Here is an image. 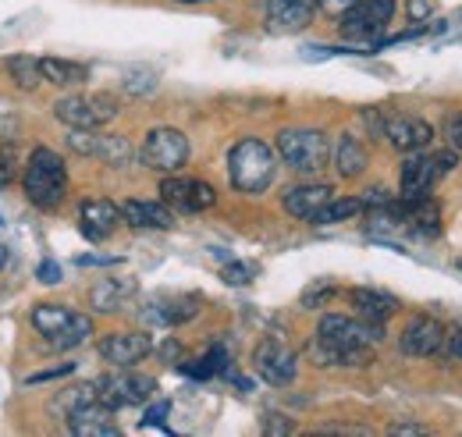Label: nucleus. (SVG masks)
Returning <instances> with one entry per match:
<instances>
[{
	"label": "nucleus",
	"instance_id": "8",
	"mask_svg": "<svg viewBox=\"0 0 462 437\" xmlns=\"http://www.w3.org/2000/svg\"><path fill=\"white\" fill-rule=\"evenodd\" d=\"M189 161V139L178 132V128H150L146 132V143H143V164L153 167V171H164V174H174L181 171Z\"/></svg>",
	"mask_w": 462,
	"mask_h": 437
},
{
	"label": "nucleus",
	"instance_id": "21",
	"mask_svg": "<svg viewBox=\"0 0 462 437\" xmlns=\"http://www.w3.org/2000/svg\"><path fill=\"white\" fill-rule=\"evenodd\" d=\"M348 299H352L356 313H359L363 321H370V324H384V321L399 310L395 295L377 292V288H352V292H348Z\"/></svg>",
	"mask_w": 462,
	"mask_h": 437
},
{
	"label": "nucleus",
	"instance_id": "19",
	"mask_svg": "<svg viewBox=\"0 0 462 437\" xmlns=\"http://www.w3.org/2000/svg\"><path fill=\"white\" fill-rule=\"evenodd\" d=\"M335 200L331 185H295L285 192V214L299 220H317V214Z\"/></svg>",
	"mask_w": 462,
	"mask_h": 437
},
{
	"label": "nucleus",
	"instance_id": "40",
	"mask_svg": "<svg viewBox=\"0 0 462 437\" xmlns=\"http://www.w3.org/2000/svg\"><path fill=\"white\" fill-rule=\"evenodd\" d=\"M111 264H117V260H111V256H79V267H111Z\"/></svg>",
	"mask_w": 462,
	"mask_h": 437
},
{
	"label": "nucleus",
	"instance_id": "17",
	"mask_svg": "<svg viewBox=\"0 0 462 437\" xmlns=\"http://www.w3.org/2000/svg\"><path fill=\"white\" fill-rule=\"evenodd\" d=\"M111 413H115V409H107V405H100V402H89V405H82V409H75V413L68 416V431L79 437H117L121 427L115 423Z\"/></svg>",
	"mask_w": 462,
	"mask_h": 437
},
{
	"label": "nucleus",
	"instance_id": "25",
	"mask_svg": "<svg viewBox=\"0 0 462 437\" xmlns=\"http://www.w3.org/2000/svg\"><path fill=\"white\" fill-rule=\"evenodd\" d=\"M196 313H199V295H185V299H174V302H157L153 310H146V321L174 328V324L192 321Z\"/></svg>",
	"mask_w": 462,
	"mask_h": 437
},
{
	"label": "nucleus",
	"instance_id": "41",
	"mask_svg": "<svg viewBox=\"0 0 462 437\" xmlns=\"http://www.w3.org/2000/svg\"><path fill=\"white\" fill-rule=\"evenodd\" d=\"M263 431L267 434H291V423H285V420H263Z\"/></svg>",
	"mask_w": 462,
	"mask_h": 437
},
{
	"label": "nucleus",
	"instance_id": "29",
	"mask_svg": "<svg viewBox=\"0 0 462 437\" xmlns=\"http://www.w3.org/2000/svg\"><path fill=\"white\" fill-rule=\"evenodd\" d=\"M7 71H11V82H14L18 89H25V93L40 89V82H43V68H40V60L29 54L11 57V60H7Z\"/></svg>",
	"mask_w": 462,
	"mask_h": 437
},
{
	"label": "nucleus",
	"instance_id": "26",
	"mask_svg": "<svg viewBox=\"0 0 462 437\" xmlns=\"http://www.w3.org/2000/svg\"><path fill=\"white\" fill-rule=\"evenodd\" d=\"M89 402H97V384H75V387H64V391L54 395L51 413L60 416V420H68L75 409H82V405H89Z\"/></svg>",
	"mask_w": 462,
	"mask_h": 437
},
{
	"label": "nucleus",
	"instance_id": "9",
	"mask_svg": "<svg viewBox=\"0 0 462 437\" xmlns=\"http://www.w3.org/2000/svg\"><path fill=\"white\" fill-rule=\"evenodd\" d=\"M54 114L68 128H100V125L117 117V100L107 93H100V97H60L54 104Z\"/></svg>",
	"mask_w": 462,
	"mask_h": 437
},
{
	"label": "nucleus",
	"instance_id": "31",
	"mask_svg": "<svg viewBox=\"0 0 462 437\" xmlns=\"http://www.w3.org/2000/svg\"><path fill=\"white\" fill-rule=\"evenodd\" d=\"M125 86H128V93H135V97H143V93H150V89H157V75L143 68V71H132Z\"/></svg>",
	"mask_w": 462,
	"mask_h": 437
},
{
	"label": "nucleus",
	"instance_id": "37",
	"mask_svg": "<svg viewBox=\"0 0 462 437\" xmlns=\"http://www.w3.org/2000/svg\"><path fill=\"white\" fill-rule=\"evenodd\" d=\"M445 132H448L452 146H456V150H462V114H452V117L445 121Z\"/></svg>",
	"mask_w": 462,
	"mask_h": 437
},
{
	"label": "nucleus",
	"instance_id": "38",
	"mask_svg": "<svg viewBox=\"0 0 462 437\" xmlns=\"http://www.w3.org/2000/svg\"><path fill=\"white\" fill-rule=\"evenodd\" d=\"M11 181H14V161L7 153H0V189L11 185Z\"/></svg>",
	"mask_w": 462,
	"mask_h": 437
},
{
	"label": "nucleus",
	"instance_id": "42",
	"mask_svg": "<svg viewBox=\"0 0 462 437\" xmlns=\"http://www.w3.org/2000/svg\"><path fill=\"white\" fill-rule=\"evenodd\" d=\"M409 14L412 18H427L430 14V0H409Z\"/></svg>",
	"mask_w": 462,
	"mask_h": 437
},
{
	"label": "nucleus",
	"instance_id": "34",
	"mask_svg": "<svg viewBox=\"0 0 462 437\" xmlns=\"http://www.w3.org/2000/svg\"><path fill=\"white\" fill-rule=\"evenodd\" d=\"M356 4H359V0H320V7H324L331 18H338V22L346 18V14L352 11V7H356Z\"/></svg>",
	"mask_w": 462,
	"mask_h": 437
},
{
	"label": "nucleus",
	"instance_id": "11",
	"mask_svg": "<svg viewBox=\"0 0 462 437\" xmlns=\"http://www.w3.org/2000/svg\"><path fill=\"white\" fill-rule=\"evenodd\" d=\"M161 196L164 203L181 210V214H199V210H210L217 192L207 185V181H196V178H164L161 185Z\"/></svg>",
	"mask_w": 462,
	"mask_h": 437
},
{
	"label": "nucleus",
	"instance_id": "12",
	"mask_svg": "<svg viewBox=\"0 0 462 437\" xmlns=\"http://www.w3.org/2000/svg\"><path fill=\"white\" fill-rule=\"evenodd\" d=\"M253 367H256V374L267 384H289L291 377H295V367H299V363H295V352H291L285 341L267 338V341L256 345Z\"/></svg>",
	"mask_w": 462,
	"mask_h": 437
},
{
	"label": "nucleus",
	"instance_id": "14",
	"mask_svg": "<svg viewBox=\"0 0 462 437\" xmlns=\"http://www.w3.org/2000/svg\"><path fill=\"white\" fill-rule=\"evenodd\" d=\"M320 0H267V29L271 33H299L313 22Z\"/></svg>",
	"mask_w": 462,
	"mask_h": 437
},
{
	"label": "nucleus",
	"instance_id": "3",
	"mask_svg": "<svg viewBox=\"0 0 462 437\" xmlns=\"http://www.w3.org/2000/svg\"><path fill=\"white\" fill-rule=\"evenodd\" d=\"M25 196L40 207V210H54L60 200H64V189H68V167L60 161L54 150L40 146L32 150L29 157V167H25Z\"/></svg>",
	"mask_w": 462,
	"mask_h": 437
},
{
	"label": "nucleus",
	"instance_id": "32",
	"mask_svg": "<svg viewBox=\"0 0 462 437\" xmlns=\"http://www.w3.org/2000/svg\"><path fill=\"white\" fill-rule=\"evenodd\" d=\"M331 295H335V284H324V281H320V284H313L310 292H302V306H306V310H317V306H320L324 299H331Z\"/></svg>",
	"mask_w": 462,
	"mask_h": 437
},
{
	"label": "nucleus",
	"instance_id": "1",
	"mask_svg": "<svg viewBox=\"0 0 462 437\" xmlns=\"http://www.w3.org/2000/svg\"><path fill=\"white\" fill-rule=\"evenodd\" d=\"M384 338V324L370 321H352L342 313H328L317 324L313 352L320 356L317 363H342V367H366L374 359V345Z\"/></svg>",
	"mask_w": 462,
	"mask_h": 437
},
{
	"label": "nucleus",
	"instance_id": "45",
	"mask_svg": "<svg viewBox=\"0 0 462 437\" xmlns=\"http://www.w3.org/2000/svg\"><path fill=\"white\" fill-rule=\"evenodd\" d=\"M178 4H207V0H178Z\"/></svg>",
	"mask_w": 462,
	"mask_h": 437
},
{
	"label": "nucleus",
	"instance_id": "33",
	"mask_svg": "<svg viewBox=\"0 0 462 437\" xmlns=\"http://www.w3.org/2000/svg\"><path fill=\"white\" fill-rule=\"evenodd\" d=\"M168 413H171V402H157L150 413H146V420H143V427H164V420H168Z\"/></svg>",
	"mask_w": 462,
	"mask_h": 437
},
{
	"label": "nucleus",
	"instance_id": "30",
	"mask_svg": "<svg viewBox=\"0 0 462 437\" xmlns=\"http://www.w3.org/2000/svg\"><path fill=\"white\" fill-rule=\"evenodd\" d=\"M363 214V200H331L320 214H317V224H338V220H348Z\"/></svg>",
	"mask_w": 462,
	"mask_h": 437
},
{
	"label": "nucleus",
	"instance_id": "6",
	"mask_svg": "<svg viewBox=\"0 0 462 437\" xmlns=\"http://www.w3.org/2000/svg\"><path fill=\"white\" fill-rule=\"evenodd\" d=\"M392 14H395V0H359L342 18V33H346L348 40H359L363 51L370 54V51L384 47L381 33L392 22Z\"/></svg>",
	"mask_w": 462,
	"mask_h": 437
},
{
	"label": "nucleus",
	"instance_id": "13",
	"mask_svg": "<svg viewBox=\"0 0 462 437\" xmlns=\"http://www.w3.org/2000/svg\"><path fill=\"white\" fill-rule=\"evenodd\" d=\"M150 352H153V338L150 334H139V330H132V334H111V338L100 341V356L107 363H115V367H125V370L135 367V363H143Z\"/></svg>",
	"mask_w": 462,
	"mask_h": 437
},
{
	"label": "nucleus",
	"instance_id": "10",
	"mask_svg": "<svg viewBox=\"0 0 462 437\" xmlns=\"http://www.w3.org/2000/svg\"><path fill=\"white\" fill-rule=\"evenodd\" d=\"M157 381L143 377V374H111L104 381H97V402L107 409H121V405H143L146 398H153Z\"/></svg>",
	"mask_w": 462,
	"mask_h": 437
},
{
	"label": "nucleus",
	"instance_id": "5",
	"mask_svg": "<svg viewBox=\"0 0 462 437\" xmlns=\"http://www.w3.org/2000/svg\"><path fill=\"white\" fill-rule=\"evenodd\" d=\"M278 153L282 161L299 174H317L331 161V143L317 128H285L278 135Z\"/></svg>",
	"mask_w": 462,
	"mask_h": 437
},
{
	"label": "nucleus",
	"instance_id": "18",
	"mask_svg": "<svg viewBox=\"0 0 462 437\" xmlns=\"http://www.w3.org/2000/svg\"><path fill=\"white\" fill-rule=\"evenodd\" d=\"M441 178V167H438V157H409L402 167V203H412V200H423L430 196V185Z\"/></svg>",
	"mask_w": 462,
	"mask_h": 437
},
{
	"label": "nucleus",
	"instance_id": "15",
	"mask_svg": "<svg viewBox=\"0 0 462 437\" xmlns=\"http://www.w3.org/2000/svg\"><path fill=\"white\" fill-rule=\"evenodd\" d=\"M384 139L395 146V150H423L430 139H434V128L420 117H409V114H388L384 117Z\"/></svg>",
	"mask_w": 462,
	"mask_h": 437
},
{
	"label": "nucleus",
	"instance_id": "7",
	"mask_svg": "<svg viewBox=\"0 0 462 437\" xmlns=\"http://www.w3.org/2000/svg\"><path fill=\"white\" fill-rule=\"evenodd\" d=\"M68 150L79 153V157H93V161H104L111 167H125L135 150L125 135H107V132H93V128H71L68 135Z\"/></svg>",
	"mask_w": 462,
	"mask_h": 437
},
{
	"label": "nucleus",
	"instance_id": "39",
	"mask_svg": "<svg viewBox=\"0 0 462 437\" xmlns=\"http://www.w3.org/2000/svg\"><path fill=\"white\" fill-rule=\"evenodd\" d=\"M68 370H71V363H68V367H58V370H43V374H32V377H29V384L54 381V377H64V374H68Z\"/></svg>",
	"mask_w": 462,
	"mask_h": 437
},
{
	"label": "nucleus",
	"instance_id": "36",
	"mask_svg": "<svg viewBox=\"0 0 462 437\" xmlns=\"http://www.w3.org/2000/svg\"><path fill=\"white\" fill-rule=\"evenodd\" d=\"M36 277H40L43 284H58V281H60V267L54 264V260H43V264L36 267Z\"/></svg>",
	"mask_w": 462,
	"mask_h": 437
},
{
	"label": "nucleus",
	"instance_id": "35",
	"mask_svg": "<svg viewBox=\"0 0 462 437\" xmlns=\"http://www.w3.org/2000/svg\"><path fill=\"white\" fill-rule=\"evenodd\" d=\"M221 277H225L228 284H249V277H253V274H249L245 264H228V267L221 271Z\"/></svg>",
	"mask_w": 462,
	"mask_h": 437
},
{
	"label": "nucleus",
	"instance_id": "20",
	"mask_svg": "<svg viewBox=\"0 0 462 437\" xmlns=\"http://www.w3.org/2000/svg\"><path fill=\"white\" fill-rule=\"evenodd\" d=\"M121 220V207L111 200H86L82 203V235L89 242H104Z\"/></svg>",
	"mask_w": 462,
	"mask_h": 437
},
{
	"label": "nucleus",
	"instance_id": "2",
	"mask_svg": "<svg viewBox=\"0 0 462 437\" xmlns=\"http://www.w3.org/2000/svg\"><path fill=\"white\" fill-rule=\"evenodd\" d=\"M274 171H278V161H274V150L260 139H242L235 150L228 153V174L231 185L238 192H263L271 181H274Z\"/></svg>",
	"mask_w": 462,
	"mask_h": 437
},
{
	"label": "nucleus",
	"instance_id": "28",
	"mask_svg": "<svg viewBox=\"0 0 462 437\" xmlns=\"http://www.w3.org/2000/svg\"><path fill=\"white\" fill-rule=\"evenodd\" d=\"M43 68V79L54 82V86H82L89 79V71L82 64H71V60H58V57H43L40 60Z\"/></svg>",
	"mask_w": 462,
	"mask_h": 437
},
{
	"label": "nucleus",
	"instance_id": "44",
	"mask_svg": "<svg viewBox=\"0 0 462 437\" xmlns=\"http://www.w3.org/2000/svg\"><path fill=\"white\" fill-rule=\"evenodd\" d=\"M4 264H7V249L0 246V267H4Z\"/></svg>",
	"mask_w": 462,
	"mask_h": 437
},
{
	"label": "nucleus",
	"instance_id": "22",
	"mask_svg": "<svg viewBox=\"0 0 462 437\" xmlns=\"http://www.w3.org/2000/svg\"><path fill=\"white\" fill-rule=\"evenodd\" d=\"M132 292H135V281H132V277H100V281L89 288V302H93V310H100V313H115V310H121V302H125Z\"/></svg>",
	"mask_w": 462,
	"mask_h": 437
},
{
	"label": "nucleus",
	"instance_id": "24",
	"mask_svg": "<svg viewBox=\"0 0 462 437\" xmlns=\"http://www.w3.org/2000/svg\"><path fill=\"white\" fill-rule=\"evenodd\" d=\"M121 218L132 228H171L174 218L164 203H146V200H128L121 207Z\"/></svg>",
	"mask_w": 462,
	"mask_h": 437
},
{
	"label": "nucleus",
	"instance_id": "23",
	"mask_svg": "<svg viewBox=\"0 0 462 437\" xmlns=\"http://www.w3.org/2000/svg\"><path fill=\"white\" fill-rule=\"evenodd\" d=\"M402 220H405V228H412V231H420V235H438V231H441V203L430 200V196L402 203Z\"/></svg>",
	"mask_w": 462,
	"mask_h": 437
},
{
	"label": "nucleus",
	"instance_id": "43",
	"mask_svg": "<svg viewBox=\"0 0 462 437\" xmlns=\"http://www.w3.org/2000/svg\"><path fill=\"white\" fill-rule=\"evenodd\" d=\"M448 349H452V352H456V356L462 359V334H456V338L448 341Z\"/></svg>",
	"mask_w": 462,
	"mask_h": 437
},
{
	"label": "nucleus",
	"instance_id": "27",
	"mask_svg": "<svg viewBox=\"0 0 462 437\" xmlns=\"http://www.w3.org/2000/svg\"><path fill=\"white\" fill-rule=\"evenodd\" d=\"M335 167H338L342 178H359L366 171V150H363V143L356 135H342L338 153H335Z\"/></svg>",
	"mask_w": 462,
	"mask_h": 437
},
{
	"label": "nucleus",
	"instance_id": "4",
	"mask_svg": "<svg viewBox=\"0 0 462 437\" xmlns=\"http://www.w3.org/2000/svg\"><path fill=\"white\" fill-rule=\"evenodd\" d=\"M29 321H32L36 334L47 338L51 349H58V352H68V349L89 341V334H93V321L86 313H75L64 306H36Z\"/></svg>",
	"mask_w": 462,
	"mask_h": 437
},
{
	"label": "nucleus",
	"instance_id": "16",
	"mask_svg": "<svg viewBox=\"0 0 462 437\" xmlns=\"http://www.w3.org/2000/svg\"><path fill=\"white\" fill-rule=\"evenodd\" d=\"M445 349V328L434 317H416L402 330V352L405 356H434Z\"/></svg>",
	"mask_w": 462,
	"mask_h": 437
}]
</instances>
